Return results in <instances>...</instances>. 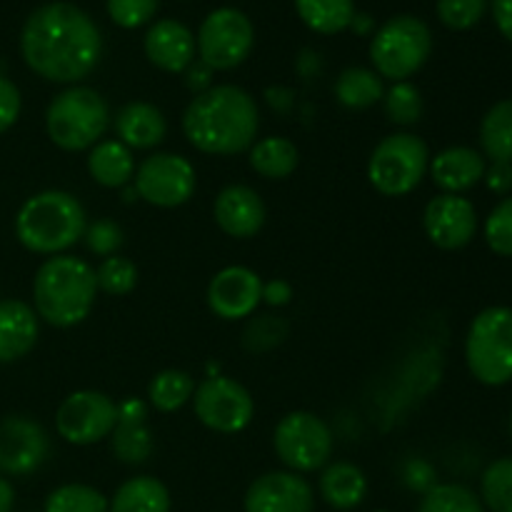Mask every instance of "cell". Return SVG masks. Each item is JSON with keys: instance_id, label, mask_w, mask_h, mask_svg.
<instances>
[{"instance_id": "6da1fadb", "label": "cell", "mask_w": 512, "mask_h": 512, "mask_svg": "<svg viewBox=\"0 0 512 512\" xmlns=\"http://www.w3.org/2000/svg\"><path fill=\"white\" fill-rule=\"evenodd\" d=\"M28 68L50 83H80L103 55V35L85 10L73 3H45L28 15L20 33Z\"/></svg>"}, {"instance_id": "7a4b0ae2", "label": "cell", "mask_w": 512, "mask_h": 512, "mask_svg": "<svg viewBox=\"0 0 512 512\" xmlns=\"http://www.w3.org/2000/svg\"><path fill=\"white\" fill-rule=\"evenodd\" d=\"M258 128V103L238 85H213L195 95L183 113L185 138L208 155L245 153L253 148Z\"/></svg>"}, {"instance_id": "3957f363", "label": "cell", "mask_w": 512, "mask_h": 512, "mask_svg": "<svg viewBox=\"0 0 512 512\" xmlns=\"http://www.w3.org/2000/svg\"><path fill=\"white\" fill-rule=\"evenodd\" d=\"M95 295V268L75 255H53L35 273V313L53 328H73L83 323L93 310Z\"/></svg>"}, {"instance_id": "277c9868", "label": "cell", "mask_w": 512, "mask_h": 512, "mask_svg": "<svg viewBox=\"0 0 512 512\" xmlns=\"http://www.w3.org/2000/svg\"><path fill=\"white\" fill-rule=\"evenodd\" d=\"M85 228V208L65 190H43L25 200L15 215V235L20 245L38 255H63L83 240Z\"/></svg>"}, {"instance_id": "5b68a950", "label": "cell", "mask_w": 512, "mask_h": 512, "mask_svg": "<svg viewBox=\"0 0 512 512\" xmlns=\"http://www.w3.org/2000/svg\"><path fill=\"white\" fill-rule=\"evenodd\" d=\"M110 125V108L103 95L85 85H73L50 100L45 110L48 138L68 153L93 148Z\"/></svg>"}, {"instance_id": "8992f818", "label": "cell", "mask_w": 512, "mask_h": 512, "mask_svg": "<svg viewBox=\"0 0 512 512\" xmlns=\"http://www.w3.org/2000/svg\"><path fill=\"white\" fill-rule=\"evenodd\" d=\"M465 363L473 378L488 388L512 380V308L490 305L473 318L465 338Z\"/></svg>"}, {"instance_id": "52a82bcc", "label": "cell", "mask_w": 512, "mask_h": 512, "mask_svg": "<svg viewBox=\"0 0 512 512\" xmlns=\"http://www.w3.org/2000/svg\"><path fill=\"white\" fill-rule=\"evenodd\" d=\"M433 53V33L415 15H395L380 25L370 43V60L380 78L403 83L428 63Z\"/></svg>"}, {"instance_id": "ba28073f", "label": "cell", "mask_w": 512, "mask_h": 512, "mask_svg": "<svg viewBox=\"0 0 512 512\" xmlns=\"http://www.w3.org/2000/svg\"><path fill=\"white\" fill-rule=\"evenodd\" d=\"M430 168V150L413 133H393L380 140L368 160V180L385 198L413 193Z\"/></svg>"}, {"instance_id": "9c48e42d", "label": "cell", "mask_w": 512, "mask_h": 512, "mask_svg": "<svg viewBox=\"0 0 512 512\" xmlns=\"http://www.w3.org/2000/svg\"><path fill=\"white\" fill-rule=\"evenodd\" d=\"M273 448L290 473H315L330 463L333 430L315 413L295 410L275 425Z\"/></svg>"}, {"instance_id": "30bf717a", "label": "cell", "mask_w": 512, "mask_h": 512, "mask_svg": "<svg viewBox=\"0 0 512 512\" xmlns=\"http://www.w3.org/2000/svg\"><path fill=\"white\" fill-rule=\"evenodd\" d=\"M253 43L255 30L248 15L238 8H218L200 25L195 48L210 70H233L245 63Z\"/></svg>"}, {"instance_id": "8fae6325", "label": "cell", "mask_w": 512, "mask_h": 512, "mask_svg": "<svg viewBox=\"0 0 512 512\" xmlns=\"http://www.w3.org/2000/svg\"><path fill=\"white\" fill-rule=\"evenodd\" d=\"M193 408L195 418L205 428L223 435L245 430L255 415L253 395L248 393V388L240 385L238 380L225 378V375H213V378H205L203 383L195 385Z\"/></svg>"}, {"instance_id": "7c38bea8", "label": "cell", "mask_w": 512, "mask_h": 512, "mask_svg": "<svg viewBox=\"0 0 512 512\" xmlns=\"http://www.w3.org/2000/svg\"><path fill=\"white\" fill-rule=\"evenodd\" d=\"M195 168L185 155L153 153L135 168V193L155 208H178L195 193Z\"/></svg>"}, {"instance_id": "4fadbf2b", "label": "cell", "mask_w": 512, "mask_h": 512, "mask_svg": "<svg viewBox=\"0 0 512 512\" xmlns=\"http://www.w3.org/2000/svg\"><path fill=\"white\" fill-rule=\"evenodd\" d=\"M118 423V403L98 390H78L60 403L55 430L70 445H95L110 438Z\"/></svg>"}, {"instance_id": "5bb4252c", "label": "cell", "mask_w": 512, "mask_h": 512, "mask_svg": "<svg viewBox=\"0 0 512 512\" xmlns=\"http://www.w3.org/2000/svg\"><path fill=\"white\" fill-rule=\"evenodd\" d=\"M50 455V438L43 425L25 415L0 420V473L25 478Z\"/></svg>"}, {"instance_id": "9a60e30c", "label": "cell", "mask_w": 512, "mask_h": 512, "mask_svg": "<svg viewBox=\"0 0 512 512\" xmlns=\"http://www.w3.org/2000/svg\"><path fill=\"white\" fill-rule=\"evenodd\" d=\"M423 228L438 248L460 250L478 233V210L463 195L440 193L425 205Z\"/></svg>"}, {"instance_id": "2e32d148", "label": "cell", "mask_w": 512, "mask_h": 512, "mask_svg": "<svg viewBox=\"0 0 512 512\" xmlns=\"http://www.w3.org/2000/svg\"><path fill=\"white\" fill-rule=\"evenodd\" d=\"M245 512H313V485L290 470H273L250 483L243 500Z\"/></svg>"}, {"instance_id": "e0dca14e", "label": "cell", "mask_w": 512, "mask_h": 512, "mask_svg": "<svg viewBox=\"0 0 512 512\" xmlns=\"http://www.w3.org/2000/svg\"><path fill=\"white\" fill-rule=\"evenodd\" d=\"M260 303H263V278L245 265H230L210 280L208 305L218 318H253Z\"/></svg>"}, {"instance_id": "ac0fdd59", "label": "cell", "mask_w": 512, "mask_h": 512, "mask_svg": "<svg viewBox=\"0 0 512 512\" xmlns=\"http://www.w3.org/2000/svg\"><path fill=\"white\" fill-rule=\"evenodd\" d=\"M213 218L230 238H255L265 225V203L248 185H228L215 198Z\"/></svg>"}, {"instance_id": "d6986e66", "label": "cell", "mask_w": 512, "mask_h": 512, "mask_svg": "<svg viewBox=\"0 0 512 512\" xmlns=\"http://www.w3.org/2000/svg\"><path fill=\"white\" fill-rule=\"evenodd\" d=\"M110 450L125 465H140L153 455L148 405L140 398H125L118 403V423L110 433Z\"/></svg>"}, {"instance_id": "ffe728a7", "label": "cell", "mask_w": 512, "mask_h": 512, "mask_svg": "<svg viewBox=\"0 0 512 512\" xmlns=\"http://www.w3.org/2000/svg\"><path fill=\"white\" fill-rule=\"evenodd\" d=\"M145 55L165 73H185L195 60V35L180 20H158L145 33Z\"/></svg>"}, {"instance_id": "44dd1931", "label": "cell", "mask_w": 512, "mask_h": 512, "mask_svg": "<svg viewBox=\"0 0 512 512\" xmlns=\"http://www.w3.org/2000/svg\"><path fill=\"white\" fill-rule=\"evenodd\" d=\"M485 168L488 163L480 150L468 148V145H453L430 158L428 173L443 193L463 195L465 190L475 188L483 180Z\"/></svg>"}, {"instance_id": "7402d4cb", "label": "cell", "mask_w": 512, "mask_h": 512, "mask_svg": "<svg viewBox=\"0 0 512 512\" xmlns=\"http://www.w3.org/2000/svg\"><path fill=\"white\" fill-rule=\"evenodd\" d=\"M38 313L23 300H0V363L25 358L38 343Z\"/></svg>"}, {"instance_id": "603a6c76", "label": "cell", "mask_w": 512, "mask_h": 512, "mask_svg": "<svg viewBox=\"0 0 512 512\" xmlns=\"http://www.w3.org/2000/svg\"><path fill=\"white\" fill-rule=\"evenodd\" d=\"M115 133L120 143L128 145L130 150H150L163 143L168 123L160 108L143 100H133L115 115Z\"/></svg>"}, {"instance_id": "cb8c5ba5", "label": "cell", "mask_w": 512, "mask_h": 512, "mask_svg": "<svg viewBox=\"0 0 512 512\" xmlns=\"http://www.w3.org/2000/svg\"><path fill=\"white\" fill-rule=\"evenodd\" d=\"M320 495L335 510H355L368 495V478L355 463H328L320 475Z\"/></svg>"}, {"instance_id": "d4e9b609", "label": "cell", "mask_w": 512, "mask_h": 512, "mask_svg": "<svg viewBox=\"0 0 512 512\" xmlns=\"http://www.w3.org/2000/svg\"><path fill=\"white\" fill-rule=\"evenodd\" d=\"M88 173L103 188H125L135 178L133 150L120 140H100L88 153Z\"/></svg>"}, {"instance_id": "484cf974", "label": "cell", "mask_w": 512, "mask_h": 512, "mask_svg": "<svg viewBox=\"0 0 512 512\" xmlns=\"http://www.w3.org/2000/svg\"><path fill=\"white\" fill-rule=\"evenodd\" d=\"M108 512H170V493L153 475H135L115 490Z\"/></svg>"}, {"instance_id": "4316f807", "label": "cell", "mask_w": 512, "mask_h": 512, "mask_svg": "<svg viewBox=\"0 0 512 512\" xmlns=\"http://www.w3.org/2000/svg\"><path fill=\"white\" fill-rule=\"evenodd\" d=\"M300 153L293 140L283 135H270V138L258 140L250 148V168L265 180H283L295 173Z\"/></svg>"}, {"instance_id": "83f0119b", "label": "cell", "mask_w": 512, "mask_h": 512, "mask_svg": "<svg viewBox=\"0 0 512 512\" xmlns=\"http://www.w3.org/2000/svg\"><path fill=\"white\" fill-rule=\"evenodd\" d=\"M385 95V83L370 68H345L335 80V98L348 110H368L380 103Z\"/></svg>"}, {"instance_id": "f1b7e54d", "label": "cell", "mask_w": 512, "mask_h": 512, "mask_svg": "<svg viewBox=\"0 0 512 512\" xmlns=\"http://www.w3.org/2000/svg\"><path fill=\"white\" fill-rule=\"evenodd\" d=\"M480 148L490 163H512V98L500 100L483 115Z\"/></svg>"}, {"instance_id": "f546056e", "label": "cell", "mask_w": 512, "mask_h": 512, "mask_svg": "<svg viewBox=\"0 0 512 512\" xmlns=\"http://www.w3.org/2000/svg\"><path fill=\"white\" fill-rule=\"evenodd\" d=\"M300 20L320 35H335L350 28L355 18L353 0H295Z\"/></svg>"}, {"instance_id": "4dcf8cb0", "label": "cell", "mask_w": 512, "mask_h": 512, "mask_svg": "<svg viewBox=\"0 0 512 512\" xmlns=\"http://www.w3.org/2000/svg\"><path fill=\"white\" fill-rule=\"evenodd\" d=\"M195 380L185 370H163L155 375L148 385V400L160 413H175L183 408L188 400H193Z\"/></svg>"}, {"instance_id": "1f68e13d", "label": "cell", "mask_w": 512, "mask_h": 512, "mask_svg": "<svg viewBox=\"0 0 512 512\" xmlns=\"http://www.w3.org/2000/svg\"><path fill=\"white\" fill-rule=\"evenodd\" d=\"M108 508L110 500L83 483L60 485L45 498V512H108Z\"/></svg>"}, {"instance_id": "d6a6232c", "label": "cell", "mask_w": 512, "mask_h": 512, "mask_svg": "<svg viewBox=\"0 0 512 512\" xmlns=\"http://www.w3.org/2000/svg\"><path fill=\"white\" fill-rule=\"evenodd\" d=\"M418 512H485L483 500L460 483H438L423 495Z\"/></svg>"}, {"instance_id": "836d02e7", "label": "cell", "mask_w": 512, "mask_h": 512, "mask_svg": "<svg viewBox=\"0 0 512 512\" xmlns=\"http://www.w3.org/2000/svg\"><path fill=\"white\" fill-rule=\"evenodd\" d=\"M480 500L490 512H512V458H498L485 468Z\"/></svg>"}, {"instance_id": "e575fe53", "label": "cell", "mask_w": 512, "mask_h": 512, "mask_svg": "<svg viewBox=\"0 0 512 512\" xmlns=\"http://www.w3.org/2000/svg\"><path fill=\"white\" fill-rule=\"evenodd\" d=\"M385 103V115H388L390 123L395 125H415L420 118H423V95L415 88L413 83L403 80V83H393V88L385 90L383 95Z\"/></svg>"}, {"instance_id": "d590c367", "label": "cell", "mask_w": 512, "mask_h": 512, "mask_svg": "<svg viewBox=\"0 0 512 512\" xmlns=\"http://www.w3.org/2000/svg\"><path fill=\"white\" fill-rule=\"evenodd\" d=\"M95 280H98V290L113 295V298H123V295L133 293L135 285H138V268H135L133 260L110 255L98 265Z\"/></svg>"}, {"instance_id": "8d00e7d4", "label": "cell", "mask_w": 512, "mask_h": 512, "mask_svg": "<svg viewBox=\"0 0 512 512\" xmlns=\"http://www.w3.org/2000/svg\"><path fill=\"white\" fill-rule=\"evenodd\" d=\"M288 338V323L278 315H255L243 330V348L248 353H268Z\"/></svg>"}, {"instance_id": "74e56055", "label": "cell", "mask_w": 512, "mask_h": 512, "mask_svg": "<svg viewBox=\"0 0 512 512\" xmlns=\"http://www.w3.org/2000/svg\"><path fill=\"white\" fill-rule=\"evenodd\" d=\"M485 243L500 258H512V195L490 210L485 220Z\"/></svg>"}, {"instance_id": "f35d334b", "label": "cell", "mask_w": 512, "mask_h": 512, "mask_svg": "<svg viewBox=\"0 0 512 512\" xmlns=\"http://www.w3.org/2000/svg\"><path fill=\"white\" fill-rule=\"evenodd\" d=\"M488 0H438V18L450 30H470L483 20Z\"/></svg>"}, {"instance_id": "ab89813d", "label": "cell", "mask_w": 512, "mask_h": 512, "mask_svg": "<svg viewBox=\"0 0 512 512\" xmlns=\"http://www.w3.org/2000/svg\"><path fill=\"white\" fill-rule=\"evenodd\" d=\"M83 240L85 245H88L90 253L100 255V258H110V255H115L123 248L125 233L115 220L103 218L95 220V223H90L88 228H85Z\"/></svg>"}, {"instance_id": "60d3db41", "label": "cell", "mask_w": 512, "mask_h": 512, "mask_svg": "<svg viewBox=\"0 0 512 512\" xmlns=\"http://www.w3.org/2000/svg\"><path fill=\"white\" fill-rule=\"evenodd\" d=\"M160 0H108V15L120 28H140L158 13Z\"/></svg>"}, {"instance_id": "b9f144b4", "label": "cell", "mask_w": 512, "mask_h": 512, "mask_svg": "<svg viewBox=\"0 0 512 512\" xmlns=\"http://www.w3.org/2000/svg\"><path fill=\"white\" fill-rule=\"evenodd\" d=\"M20 105L23 100H20L18 85L0 75V135L13 128L20 115Z\"/></svg>"}, {"instance_id": "7bdbcfd3", "label": "cell", "mask_w": 512, "mask_h": 512, "mask_svg": "<svg viewBox=\"0 0 512 512\" xmlns=\"http://www.w3.org/2000/svg\"><path fill=\"white\" fill-rule=\"evenodd\" d=\"M403 480L410 490H415V493H423V495L438 485V475H435L433 465L425 463V460H420V458L408 460V465H405V470H403Z\"/></svg>"}, {"instance_id": "ee69618b", "label": "cell", "mask_w": 512, "mask_h": 512, "mask_svg": "<svg viewBox=\"0 0 512 512\" xmlns=\"http://www.w3.org/2000/svg\"><path fill=\"white\" fill-rule=\"evenodd\" d=\"M483 180L490 193L508 198L512 193V163H490L485 168Z\"/></svg>"}, {"instance_id": "f6af8a7d", "label": "cell", "mask_w": 512, "mask_h": 512, "mask_svg": "<svg viewBox=\"0 0 512 512\" xmlns=\"http://www.w3.org/2000/svg\"><path fill=\"white\" fill-rule=\"evenodd\" d=\"M293 300V285L288 280H268L263 283V303L270 305V308H283Z\"/></svg>"}, {"instance_id": "bcb514c9", "label": "cell", "mask_w": 512, "mask_h": 512, "mask_svg": "<svg viewBox=\"0 0 512 512\" xmlns=\"http://www.w3.org/2000/svg\"><path fill=\"white\" fill-rule=\"evenodd\" d=\"M210 78H213V70H210L203 60H198V63H193L188 70H185V83H188V88L193 90L195 95L213 88V85H210Z\"/></svg>"}, {"instance_id": "7dc6e473", "label": "cell", "mask_w": 512, "mask_h": 512, "mask_svg": "<svg viewBox=\"0 0 512 512\" xmlns=\"http://www.w3.org/2000/svg\"><path fill=\"white\" fill-rule=\"evenodd\" d=\"M493 18L500 33L512 43V0H493Z\"/></svg>"}, {"instance_id": "c3c4849f", "label": "cell", "mask_w": 512, "mask_h": 512, "mask_svg": "<svg viewBox=\"0 0 512 512\" xmlns=\"http://www.w3.org/2000/svg\"><path fill=\"white\" fill-rule=\"evenodd\" d=\"M265 95H268L270 108L278 110V113H288L290 105H293V93L285 88H270Z\"/></svg>"}, {"instance_id": "681fc988", "label": "cell", "mask_w": 512, "mask_h": 512, "mask_svg": "<svg viewBox=\"0 0 512 512\" xmlns=\"http://www.w3.org/2000/svg\"><path fill=\"white\" fill-rule=\"evenodd\" d=\"M13 505H15L13 485L0 475V512H13Z\"/></svg>"}, {"instance_id": "f907efd6", "label": "cell", "mask_w": 512, "mask_h": 512, "mask_svg": "<svg viewBox=\"0 0 512 512\" xmlns=\"http://www.w3.org/2000/svg\"><path fill=\"white\" fill-rule=\"evenodd\" d=\"M350 25H353V28L358 30V33H368V28H370V18H368V15H358V13H355L353 23H350Z\"/></svg>"}, {"instance_id": "816d5d0a", "label": "cell", "mask_w": 512, "mask_h": 512, "mask_svg": "<svg viewBox=\"0 0 512 512\" xmlns=\"http://www.w3.org/2000/svg\"><path fill=\"white\" fill-rule=\"evenodd\" d=\"M508 428H510V435H512V415H510V423H508Z\"/></svg>"}, {"instance_id": "f5cc1de1", "label": "cell", "mask_w": 512, "mask_h": 512, "mask_svg": "<svg viewBox=\"0 0 512 512\" xmlns=\"http://www.w3.org/2000/svg\"><path fill=\"white\" fill-rule=\"evenodd\" d=\"M375 512H388V510H375Z\"/></svg>"}]
</instances>
